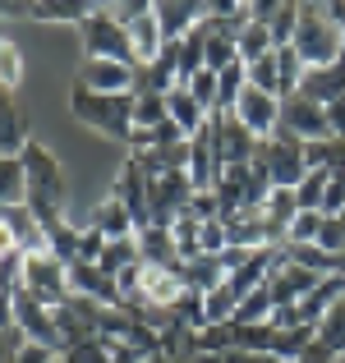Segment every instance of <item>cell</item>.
<instances>
[{
    "instance_id": "cell-26",
    "label": "cell",
    "mask_w": 345,
    "mask_h": 363,
    "mask_svg": "<svg viewBox=\"0 0 345 363\" xmlns=\"http://www.w3.org/2000/svg\"><path fill=\"white\" fill-rule=\"evenodd\" d=\"M28 194H33V184H28L23 161H0V207H23Z\"/></svg>"
},
{
    "instance_id": "cell-36",
    "label": "cell",
    "mask_w": 345,
    "mask_h": 363,
    "mask_svg": "<svg viewBox=\"0 0 345 363\" xmlns=\"http://www.w3.org/2000/svg\"><path fill=\"white\" fill-rule=\"evenodd\" d=\"M166 120H170L166 97H133V129H157Z\"/></svg>"
},
{
    "instance_id": "cell-14",
    "label": "cell",
    "mask_w": 345,
    "mask_h": 363,
    "mask_svg": "<svg viewBox=\"0 0 345 363\" xmlns=\"http://www.w3.org/2000/svg\"><path fill=\"white\" fill-rule=\"evenodd\" d=\"M133 69L138 65H115V60H83L79 65V88L97 92V97H120V92H133Z\"/></svg>"
},
{
    "instance_id": "cell-21",
    "label": "cell",
    "mask_w": 345,
    "mask_h": 363,
    "mask_svg": "<svg viewBox=\"0 0 345 363\" xmlns=\"http://www.w3.org/2000/svg\"><path fill=\"white\" fill-rule=\"evenodd\" d=\"M97 5L102 0H28V14H33L37 23H74L79 28Z\"/></svg>"
},
{
    "instance_id": "cell-22",
    "label": "cell",
    "mask_w": 345,
    "mask_h": 363,
    "mask_svg": "<svg viewBox=\"0 0 345 363\" xmlns=\"http://www.w3.org/2000/svg\"><path fill=\"white\" fill-rule=\"evenodd\" d=\"M28 143H33V138H28V129H23V111H18L14 97H5V101H0V161L23 157Z\"/></svg>"
},
{
    "instance_id": "cell-40",
    "label": "cell",
    "mask_w": 345,
    "mask_h": 363,
    "mask_svg": "<svg viewBox=\"0 0 345 363\" xmlns=\"http://www.w3.org/2000/svg\"><path fill=\"white\" fill-rule=\"evenodd\" d=\"M318 248L332 253V257H345V221L341 216H327V225H322V235H318Z\"/></svg>"
},
{
    "instance_id": "cell-37",
    "label": "cell",
    "mask_w": 345,
    "mask_h": 363,
    "mask_svg": "<svg viewBox=\"0 0 345 363\" xmlns=\"http://www.w3.org/2000/svg\"><path fill=\"white\" fill-rule=\"evenodd\" d=\"M322 225H327V216H322V212H300V216H295V225H290V235H285V244H295V248L318 244Z\"/></svg>"
},
{
    "instance_id": "cell-38",
    "label": "cell",
    "mask_w": 345,
    "mask_h": 363,
    "mask_svg": "<svg viewBox=\"0 0 345 363\" xmlns=\"http://www.w3.org/2000/svg\"><path fill=\"white\" fill-rule=\"evenodd\" d=\"M272 313H276V299H272V290H253L244 303H239V313H235V322H272Z\"/></svg>"
},
{
    "instance_id": "cell-29",
    "label": "cell",
    "mask_w": 345,
    "mask_h": 363,
    "mask_svg": "<svg viewBox=\"0 0 345 363\" xmlns=\"http://www.w3.org/2000/svg\"><path fill=\"white\" fill-rule=\"evenodd\" d=\"M276 69H281V97H295V92L304 88V74H309L304 55L295 51V46H281V51H276Z\"/></svg>"
},
{
    "instance_id": "cell-17",
    "label": "cell",
    "mask_w": 345,
    "mask_h": 363,
    "mask_svg": "<svg viewBox=\"0 0 345 363\" xmlns=\"http://www.w3.org/2000/svg\"><path fill=\"white\" fill-rule=\"evenodd\" d=\"M129 28V46H133V60L138 65H157L161 55H166V37H161V23H157V9H148V14H138Z\"/></svg>"
},
{
    "instance_id": "cell-16",
    "label": "cell",
    "mask_w": 345,
    "mask_h": 363,
    "mask_svg": "<svg viewBox=\"0 0 345 363\" xmlns=\"http://www.w3.org/2000/svg\"><path fill=\"white\" fill-rule=\"evenodd\" d=\"M235 116H239V124H244V129H253V138H272V133L281 129V97H272V92H258V88H244Z\"/></svg>"
},
{
    "instance_id": "cell-46",
    "label": "cell",
    "mask_w": 345,
    "mask_h": 363,
    "mask_svg": "<svg viewBox=\"0 0 345 363\" xmlns=\"http://www.w3.org/2000/svg\"><path fill=\"white\" fill-rule=\"evenodd\" d=\"M60 363H65V359H60Z\"/></svg>"
},
{
    "instance_id": "cell-43",
    "label": "cell",
    "mask_w": 345,
    "mask_h": 363,
    "mask_svg": "<svg viewBox=\"0 0 345 363\" xmlns=\"http://www.w3.org/2000/svg\"><path fill=\"white\" fill-rule=\"evenodd\" d=\"M295 363H341V359H336V354H327V350H322V345H318V340H313V345H309V350H304V354H300V359H295Z\"/></svg>"
},
{
    "instance_id": "cell-9",
    "label": "cell",
    "mask_w": 345,
    "mask_h": 363,
    "mask_svg": "<svg viewBox=\"0 0 345 363\" xmlns=\"http://www.w3.org/2000/svg\"><path fill=\"white\" fill-rule=\"evenodd\" d=\"M221 152H217V124L207 120L203 129L189 138V184H194V194H212L217 179H221Z\"/></svg>"
},
{
    "instance_id": "cell-27",
    "label": "cell",
    "mask_w": 345,
    "mask_h": 363,
    "mask_svg": "<svg viewBox=\"0 0 345 363\" xmlns=\"http://www.w3.org/2000/svg\"><path fill=\"white\" fill-rule=\"evenodd\" d=\"M272 345H276L272 322H235V350H244V354H272Z\"/></svg>"
},
{
    "instance_id": "cell-47",
    "label": "cell",
    "mask_w": 345,
    "mask_h": 363,
    "mask_svg": "<svg viewBox=\"0 0 345 363\" xmlns=\"http://www.w3.org/2000/svg\"><path fill=\"white\" fill-rule=\"evenodd\" d=\"M341 363H345V359H341Z\"/></svg>"
},
{
    "instance_id": "cell-20",
    "label": "cell",
    "mask_w": 345,
    "mask_h": 363,
    "mask_svg": "<svg viewBox=\"0 0 345 363\" xmlns=\"http://www.w3.org/2000/svg\"><path fill=\"white\" fill-rule=\"evenodd\" d=\"M304 97L318 101V106H332L336 97H345V60L336 65H322V69H309L304 74Z\"/></svg>"
},
{
    "instance_id": "cell-41",
    "label": "cell",
    "mask_w": 345,
    "mask_h": 363,
    "mask_svg": "<svg viewBox=\"0 0 345 363\" xmlns=\"http://www.w3.org/2000/svg\"><path fill=\"white\" fill-rule=\"evenodd\" d=\"M5 363H60V354H55V350H46V345H37V340H28V345L18 350L14 359H5Z\"/></svg>"
},
{
    "instance_id": "cell-5",
    "label": "cell",
    "mask_w": 345,
    "mask_h": 363,
    "mask_svg": "<svg viewBox=\"0 0 345 363\" xmlns=\"http://www.w3.org/2000/svg\"><path fill=\"white\" fill-rule=\"evenodd\" d=\"M23 294H33L37 303H46V308H60V303H70V267L60 262L55 253H33L23 267Z\"/></svg>"
},
{
    "instance_id": "cell-35",
    "label": "cell",
    "mask_w": 345,
    "mask_h": 363,
    "mask_svg": "<svg viewBox=\"0 0 345 363\" xmlns=\"http://www.w3.org/2000/svg\"><path fill=\"white\" fill-rule=\"evenodd\" d=\"M18 79H23V55H18L14 37H5L0 42V83H5V97H14Z\"/></svg>"
},
{
    "instance_id": "cell-45",
    "label": "cell",
    "mask_w": 345,
    "mask_h": 363,
    "mask_svg": "<svg viewBox=\"0 0 345 363\" xmlns=\"http://www.w3.org/2000/svg\"><path fill=\"white\" fill-rule=\"evenodd\" d=\"M341 276H345V257H341Z\"/></svg>"
},
{
    "instance_id": "cell-24",
    "label": "cell",
    "mask_w": 345,
    "mask_h": 363,
    "mask_svg": "<svg viewBox=\"0 0 345 363\" xmlns=\"http://www.w3.org/2000/svg\"><path fill=\"white\" fill-rule=\"evenodd\" d=\"M166 111H170V120H175V124H180V129H185V133H189V138H194V133H198V129H203V124H207V120H212V116H207V111H203V106H198V97H194V92H189V88H185V83H180V88H175V92H166Z\"/></svg>"
},
{
    "instance_id": "cell-4",
    "label": "cell",
    "mask_w": 345,
    "mask_h": 363,
    "mask_svg": "<svg viewBox=\"0 0 345 363\" xmlns=\"http://www.w3.org/2000/svg\"><path fill=\"white\" fill-rule=\"evenodd\" d=\"M253 166H258V170H267L276 189H300V184H304V175H309V157H304V143L295 138V133H285V129H276L272 138L258 143Z\"/></svg>"
},
{
    "instance_id": "cell-10",
    "label": "cell",
    "mask_w": 345,
    "mask_h": 363,
    "mask_svg": "<svg viewBox=\"0 0 345 363\" xmlns=\"http://www.w3.org/2000/svg\"><path fill=\"white\" fill-rule=\"evenodd\" d=\"M281 129L295 133L300 143H327V138H332L327 106L309 101L304 92H295V97H281Z\"/></svg>"
},
{
    "instance_id": "cell-25",
    "label": "cell",
    "mask_w": 345,
    "mask_h": 363,
    "mask_svg": "<svg viewBox=\"0 0 345 363\" xmlns=\"http://www.w3.org/2000/svg\"><path fill=\"white\" fill-rule=\"evenodd\" d=\"M226 281H230V272H226L221 257H194V262H185V285L194 294H212V290H221Z\"/></svg>"
},
{
    "instance_id": "cell-39",
    "label": "cell",
    "mask_w": 345,
    "mask_h": 363,
    "mask_svg": "<svg viewBox=\"0 0 345 363\" xmlns=\"http://www.w3.org/2000/svg\"><path fill=\"white\" fill-rule=\"evenodd\" d=\"M189 92L198 97V106L207 111V116H217V97H221V74H212V69H203L194 83H185Z\"/></svg>"
},
{
    "instance_id": "cell-12",
    "label": "cell",
    "mask_w": 345,
    "mask_h": 363,
    "mask_svg": "<svg viewBox=\"0 0 345 363\" xmlns=\"http://www.w3.org/2000/svg\"><path fill=\"white\" fill-rule=\"evenodd\" d=\"M152 9H157V23H161L166 46L185 42L189 33H198V28L207 23V0H152Z\"/></svg>"
},
{
    "instance_id": "cell-18",
    "label": "cell",
    "mask_w": 345,
    "mask_h": 363,
    "mask_svg": "<svg viewBox=\"0 0 345 363\" xmlns=\"http://www.w3.org/2000/svg\"><path fill=\"white\" fill-rule=\"evenodd\" d=\"M212 194L221 203V221H235L239 212H248V166H226Z\"/></svg>"
},
{
    "instance_id": "cell-28",
    "label": "cell",
    "mask_w": 345,
    "mask_h": 363,
    "mask_svg": "<svg viewBox=\"0 0 345 363\" xmlns=\"http://www.w3.org/2000/svg\"><path fill=\"white\" fill-rule=\"evenodd\" d=\"M318 340V331L313 327H276V345H272V354L276 359H285V363H295L304 354V350Z\"/></svg>"
},
{
    "instance_id": "cell-23",
    "label": "cell",
    "mask_w": 345,
    "mask_h": 363,
    "mask_svg": "<svg viewBox=\"0 0 345 363\" xmlns=\"http://www.w3.org/2000/svg\"><path fill=\"white\" fill-rule=\"evenodd\" d=\"M138 253L148 267H185L180 262V244L170 230H161V225H143L138 230Z\"/></svg>"
},
{
    "instance_id": "cell-15",
    "label": "cell",
    "mask_w": 345,
    "mask_h": 363,
    "mask_svg": "<svg viewBox=\"0 0 345 363\" xmlns=\"http://www.w3.org/2000/svg\"><path fill=\"white\" fill-rule=\"evenodd\" d=\"M217 124V152H221V166H253L258 157V143L253 129H244L239 124V116H212Z\"/></svg>"
},
{
    "instance_id": "cell-8",
    "label": "cell",
    "mask_w": 345,
    "mask_h": 363,
    "mask_svg": "<svg viewBox=\"0 0 345 363\" xmlns=\"http://www.w3.org/2000/svg\"><path fill=\"white\" fill-rule=\"evenodd\" d=\"M185 294H189V285H185V267H148V262H143V290H138V308L175 313Z\"/></svg>"
},
{
    "instance_id": "cell-1",
    "label": "cell",
    "mask_w": 345,
    "mask_h": 363,
    "mask_svg": "<svg viewBox=\"0 0 345 363\" xmlns=\"http://www.w3.org/2000/svg\"><path fill=\"white\" fill-rule=\"evenodd\" d=\"M290 46L304 55L309 69L345 60V37H341L336 18H332V5H322V0H300V28H295Z\"/></svg>"
},
{
    "instance_id": "cell-19",
    "label": "cell",
    "mask_w": 345,
    "mask_h": 363,
    "mask_svg": "<svg viewBox=\"0 0 345 363\" xmlns=\"http://www.w3.org/2000/svg\"><path fill=\"white\" fill-rule=\"evenodd\" d=\"M88 225H97L106 240H129V235H138V225H133V212L120 203L115 194H106L97 207H92V221Z\"/></svg>"
},
{
    "instance_id": "cell-32",
    "label": "cell",
    "mask_w": 345,
    "mask_h": 363,
    "mask_svg": "<svg viewBox=\"0 0 345 363\" xmlns=\"http://www.w3.org/2000/svg\"><path fill=\"white\" fill-rule=\"evenodd\" d=\"M235 313H239V299H235V290H230V285L203 294V318H207V327H217V322H235Z\"/></svg>"
},
{
    "instance_id": "cell-7",
    "label": "cell",
    "mask_w": 345,
    "mask_h": 363,
    "mask_svg": "<svg viewBox=\"0 0 345 363\" xmlns=\"http://www.w3.org/2000/svg\"><path fill=\"white\" fill-rule=\"evenodd\" d=\"M23 170H28V184H33V194L28 198H46V203H65V170L60 161H55L51 147H42V143H28L23 147Z\"/></svg>"
},
{
    "instance_id": "cell-2",
    "label": "cell",
    "mask_w": 345,
    "mask_h": 363,
    "mask_svg": "<svg viewBox=\"0 0 345 363\" xmlns=\"http://www.w3.org/2000/svg\"><path fill=\"white\" fill-rule=\"evenodd\" d=\"M70 111H74V120H79V124L106 133V138H115V143H129V133H133V92H120V97H97V92H88V88H79V83H74Z\"/></svg>"
},
{
    "instance_id": "cell-42",
    "label": "cell",
    "mask_w": 345,
    "mask_h": 363,
    "mask_svg": "<svg viewBox=\"0 0 345 363\" xmlns=\"http://www.w3.org/2000/svg\"><path fill=\"white\" fill-rule=\"evenodd\" d=\"M0 331H5V359H14V354H18V350H23V345H28V336H23V327H18V322H9V318H5V327H0Z\"/></svg>"
},
{
    "instance_id": "cell-31",
    "label": "cell",
    "mask_w": 345,
    "mask_h": 363,
    "mask_svg": "<svg viewBox=\"0 0 345 363\" xmlns=\"http://www.w3.org/2000/svg\"><path fill=\"white\" fill-rule=\"evenodd\" d=\"M272 51H276V42H272V33H267L263 23H248L244 33H239V60L244 65L263 60V55H272Z\"/></svg>"
},
{
    "instance_id": "cell-6",
    "label": "cell",
    "mask_w": 345,
    "mask_h": 363,
    "mask_svg": "<svg viewBox=\"0 0 345 363\" xmlns=\"http://www.w3.org/2000/svg\"><path fill=\"white\" fill-rule=\"evenodd\" d=\"M5 318H9V322H18L28 340H37V345L55 350V354L65 359V340H60V327H55V308L37 303L33 294H14V299L5 303Z\"/></svg>"
},
{
    "instance_id": "cell-30",
    "label": "cell",
    "mask_w": 345,
    "mask_h": 363,
    "mask_svg": "<svg viewBox=\"0 0 345 363\" xmlns=\"http://www.w3.org/2000/svg\"><path fill=\"white\" fill-rule=\"evenodd\" d=\"M318 345L327 350V354H336V359H345V299H341L336 308H332L327 318L318 322Z\"/></svg>"
},
{
    "instance_id": "cell-33",
    "label": "cell",
    "mask_w": 345,
    "mask_h": 363,
    "mask_svg": "<svg viewBox=\"0 0 345 363\" xmlns=\"http://www.w3.org/2000/svg\"><path fill=\"white\" fill-rule=\"evenodd\" d=\"M332 189V175L327 170H309L304 175V184L295 189V198H300V212H322V198H327Z\"/></svg>"
},
{
    "instance_id": "cell-44",
    "label": "cell",
    "mask_w": 345,
    "mask_h": 363,
    "mask_svg": "<svg viewBox=\"0 0 345 363\" xmlns=\"http://www.w3.org/2000/svg\"><path fill=\"white\" fill-rule=\"evenodd\" d=\"M327 5H332V18H336V28H341V37H345V5H341V0H327Z\"/></svg>"
},
{
    "instance_id": "cell-11",
    "label": "cell",
    "mask_w": 345,
    "mask_h": 363,
    "mask_svg": "<svg viewBox=\"0 0 345 363\" xmlns=\"http://www.w3.org/2000/svg\"><path fill=\"white\" fill-rule=\"evenodd\" d=\"M0 248H18V253H51L46 248V230L33 216V207H0Z\"/></svg>"
},
{
    "instance_id": "cell-34",
    "label": "cell",
    "mask_w": 345,
    "mask_h": 363,
    "mask_svg": "<svg viewBox=\"0 0 345 363\" xmlns=\"http://www.w3.org/2000/svg\"><path fill=\"white\" fill-rule=\"evenodd\" d=\"M248 88H258V92H272V97H281V69H276V51L248 65Z\"/></svg>"
},
{
    "instance_id": "cell-13",
    "label": "cell",
    "mask_w": 345,
    "mask_h": 363,
    "mask_svg": "<svg viewBox=\"0 0 345 363\" xmlns=\"http://www.w3.org/2000/svg\"><path fill=\"white\" fill-rule=\"evenodd\" d=\"M111 194L133 212V225H138V230H143V225H152V207H148V203H152V179L143 175L138 161H124V166L115 170Z\"/></svg>"
},
{
    "instance_id": "cell-3",
    "label": "cell",
    "mask_w": 345,
    "mask_h": 363,
    "mask_svg": "<svg viewBox=\"0 0 345 363\" xmlns=\"http://www.w3.org/2000/svg\"><path fill=\"white\" fill-rule=\"evenodd\" d=\"M79 42L88 60H115V65H138L133 60V46H129V28L111 14L106 5H97L88 18L79 23Z\"/></svg>"
}]
</instances>
